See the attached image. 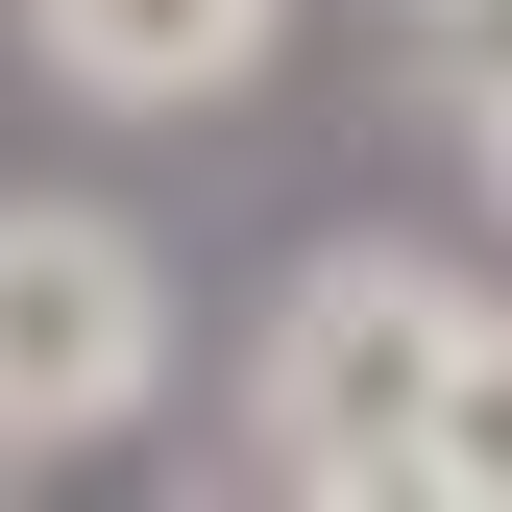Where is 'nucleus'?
I'll use <instances>...</instances> for the list:
<instances>
[{"label": "nucleus", "mask_w": 512, "mask_h": 512, "mask_svg": "<svg viewBox=\"0 0 512 512\" xmlns=\"http://www.w3.org/2000/svg\"><path fill=\"white\" fill-rule=\"evenodd\" d=\"M147 366H171L147 244L74 220V196H0V439H98V415H147Z\"/></svg>", "instance_id": "2"}, {"label": "nucleus", "mask_w": 512, "mask_h": 512, "mask_svg": "<svg viewBox=\"0 0 512 512\" xmlns=\"http://www.w3.org/2000/svg\"><path fill=\"white\" fill-rule=\"evenodd\" d=\"M25 25H49L74 98H147V122H196V98L269 74V0H25Z\"/></svg>", "instance_id": "3"}, {"label": "nucleus", "mask_w": 512, "mask_h": 512, "mask_svg": "<svg viewBox=\"0 0 512 512\" xmlns=\"http://www.w3.org/2000/svg\"><path fill=\"white\" fill-rule=\"evenodd\" d=\"M415 488H439V512H512V317H464V342H439V415H415Z\"/></svg>", "instance_id": "4"}, {"label": "nucleus", "mask_w": 512, "mask_h": 512, "mask_svg": "<svg viewBox=\"0 0 512 512\" xmlns=\"http://www.w3.org/2000/svg\"><path fill=\"white\" fill-rule=\"evenodd\" d=\"M488 171H512V98H488Z\"/></svg>", "instance_id": "6"}, {"label": "nucleus", "mask_w": 512, "mask_h": 512, "mask_svg": "<svg viewBox=\"0 0 512 512\" xmlns=\"http://www.w3.org/2000/svg\"><path fill=\"white\" fill-rule=\"evenodd\" d=\"M415 74L488 122V98H512V0H415Z\"/></svg>", "instance_id": "5"}, {"label": "nucleus", "mask_w": 512, "mask_h": 512, "mask_svg": "<svg viewBox=\"0 0 512 512\" xmlns=\"http://www.w3.org/2000/svg\"><path fill=\"white\" fill-rule=\"evenodd\" d=\"M439 342H464V293H439V269H391V244L293 269L269 366H244V415H269V488L391 512V488H415V415H439Z\"/></svg>", "instance_id": "1"}]
</instances>
